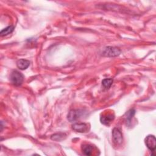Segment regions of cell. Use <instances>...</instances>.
Listing matches in <instances>:
<instances>
[{"mask_svg":"<svg viewBox=\"0 0 156 156\" xmlns=\"http://www.w3.org/2000/svg\"><path fill=\"white\" fill-rule=\"evenodd\" d=\"M10 80L13 85L15 86H20L23 82L24 76L20 72L18 71H13L10 74Z\"/></svg>","mask_w":156,"mask_h":156,"instance_id":"1","label":"cell"},{"mask_svg":"<svg viewBox=\"0 0 156 156\" xmlns=\"http://www.w3.org/2000/svg\"><path fill=\"white\" fill-rule=\"evenodd\" d=\"M121 54V50L116 47L107 46L102 52V55L108 57H113L118 56Z\"/></svg>","mask_w":156,"mask_h":156,"instance_id":"2","label":"cell"},{"mask_svg":"<svg viewBox=\"0 0 156 156\" xmlns=\"http://www.w3.org/2000/svg\"><path fill=\"white\" fill-rule=\"evenodd\" d=\"M145 144L147 148L152 152H154L156 147V139L154 135H149L145 138Z\"/></svg>","mask_w":156,"mask_h":156,"instance_id":"3","label":"cell"},{"mask_svg":"<svg viewBox=\"0 0 156 156\" xmlns=\"http://www.w3.org/2000/svg\"><path fill=\"white\" fill-rule=\"evenodd\" d=\"M83 114V111L80 110H71L68 114L67 118L69 121L73 122L79 118Z\"/></svg>","mask_w":156,"mask_h":156,"instance_id":"4","label":"cell"},{"mask_svg":"<svg viewBox=\"0 0 156 156\" xmlns=\"http://www.w3.org/2000/svg\"><path fill=\"white\" fill-rule=\"evenodd\" d=\"M72 129L77 132L84 133L87 132L89 130V127L87 123H75L72 125Z\"/></svg>","mask_w":156,"mask_h":156,"instance_id":"5","label":"cell"},{"mask_svg":"<svg viewBox=\"0 0 156 156\" xmlns=\"http://www.w3.org/2000/svg\"><path fill=\"white\" fill-rule=\"evenodd\" d=\"M112 136L114 142L117 144H119L122 141V134L121 132L117 128H114L112 130Z\"/></svg>","mask_w":156,"mask_h":156,"instance_id":"6","label":"cell"},{"mask_svg":"<svg viewBox=\"0 0 156 156\" xmlns=\"http://www.w3.org/2000/svg\"><path fill=\"white\" fill-rule=\"evenodd\" d=\"M115 119V115L112 113L104 114L100 118V121L102 124L108 126Z\"/></svg>","mask_w":156,"mask_h":156,"instance_id":"7","label":"cell"},{"mask_svg":"<svg viewBox=\"0 0 156 156\" xmlns=\"http://www.w3.org/2000/svg\"><path fill=\"white\" fill-rule=\"evenodd\" d=\"M30 65V62L26 59H20L17 61L16 66L17 67L21 70L26 69Z\"/></svg>","mask_w":156,"mask_h":156,"instance_id":"8","label":"cell"},{"mask_svg":"<svg viewBox=\"0 0 156 156\" xmlns=\"http://www.w3.org/2000/svg\"><path fill=\"white\" fill-rule=\"evenodd\" d=\"M82 151L84 155H91L93 152V147L90 144H83L82 146Z\"/></svg>","mask_w":156,"mask_h":156,"instance_id":"9","label":"cell"},{"mask_svg":"<svg viewBox=\"0 0 156 156\" xmlns=\"http://www.w3.org/2000/svg\"><path fill=\"white\" fill-rule=\"evenodd\" d=\"M13 29H14V27L13 26H9L7 27H5V29H2L1 31V36L3 37V36H5L8 34H10V33H12L13 31Z\"/></svg>","mask_w":156,"mask_h":156,"instance_id":"10","label":"cell"},{"mask_svg":"<svg viewBox=\"0 0 156 156\" xmlns=\"http://www.w3.org/2000/svg\"><path fill=\"white\" fill-rule=\"evenodd\" d=\"M113 80L111 78H110V79H104L102 81V85H103V87L105 88L108 89L112 86V85L113 83Z\"/></svg>","mask_w":156,"mask_h":156,"instance_id":"11","label":"cell"},{"mask_svg":"<svg viewBox=\"0 0 156 156\" xmlns=\"http://www.w3.org/2000/svg\"><path fill=\"white\" fill-rule=\"evenodd\" d=\"M135 110L134 109H131L129 111H128L126 113V121L127 123H130L131 121V119L133 117V116L135 114Z\"/></svg>","mask_w":156,"mask_h":156,"instance_id":"12","label":"cell"},{"mask_svg":"<svg viewBox=\"0 0 156 156\" xmlns=\"http://www.w3.org/2000/svg\"><path fill=\"white\" fill-rule=\"evenodd\" d=\"M64 136H65L64 133H56L51 136V139L55 141H60L64 139Z\"/></svg>","mask_w":156,"mask_h":156,"instance_id":"13","label":"cell"}]
</instances>
